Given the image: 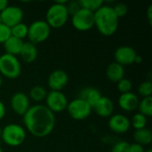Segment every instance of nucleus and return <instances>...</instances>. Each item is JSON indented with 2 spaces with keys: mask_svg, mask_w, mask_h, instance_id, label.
I'll return each instance as SVG.
<instances>
[{
  "mask_svg": "<svg viewBox=\"0 0 152 152\" xmlns=\"http://www.w3.org/2000/svg\"><path fill=\"white\" fill-rule=\"evenodd\" d=\"M130 122H131V126L134 130H139V129H142V128L147 127L148 118L138 112L133 116Z\"/></svg>",
  "mask_w": 152,
  "mask_h": 152,
  "instance_id": "obj_26",
  "label": "nucleus"
},
{
  "mask_svg": "<svg viewBox=\"0 0 152 152\" xmlns=\"http://www.w3.org/2000/svg\"><path fill=\"white\" fill-rule=\"evenodd\" d=\"M139 113L142 114L143 116L150 118L152 116V97L142 98L140 100L138 108Z\"/></svg>",
  "mask_w": 152,
  "mask_h": 152,
  "instance_id": "obj_24",
  "label": "nucleus"
},
{
  "mask_svg": "<svg viewBox=\"0 0 152 152\" xmlns=\"http://www.w3.org/2000/svg\"><path fill=\"white\" fill-rule=\"evenodd\" d=\"M68 1H55L46 11L45 21L52 28L63 27L69 20V12L66 8Z\"/></svg>",
  "mask_w": 152,
  "mask_h": 152,
  "instance_id": "obj_3",
  "label": "nucleus"
},
{
  "mask_svg": "<svg viewBox=\"0 0 152 152\" xmlns=\"http://www.w3.org/2000/svg\"><path fill=\"white\" fill-rule=\"evenodd\" d=\"M112 9L114 11V12L116 13V15L119 18L125 17L127 12H128V7L126 4L124 3H117L112 6Z\"/></svg>",
  "mask_w": 152,
  "mask_h": 152,
  "instance_id": "obj_29",
  "label": "nucleus"
},
{
  "mask_svg": "<svg viewBox=\"0 0 152 152\" xmlns=\"http://www.w3.org/2000/svg\"><path fill=\"white\" fill-rule=\"evenodd\" d=\"M1 134H2V127L0 126V139H1Z\"/></svg>",
  "mask_w": 152,
  "mask_h": 152,
  "instance_id": "obj_40",
  "label": "nucleus"
},
{
  "mask_svg": "<svg viewBox=\"0 0 152 152\" xmlns=\"http://www.w3.org/2000/svg\"><path fill=\"white\" fill-rule=\"evenodd\" d=\"M45 106L53 113L64 111L69 104L67 96L61 91H50L45 98Z\"/></svg>",
  "mask_w": 152,
  "mask_h": 152,
  "instance_id": "obj_9",
  "label": "nucleus"
},
{
  "mask_svg": "<svg viewBox=\"0 0 152 152\" xmlns=\"http://www.w3.org/2000/svg\"><path fill=\"white\" fill-rule=\"evenodd\" d=\"M27 138L25 128L18 124H8L2 128L1 139L9 147H19L24 143Z\"/></svg>",
  "mask_w": 152,
  "mask_h": 152,
  "instance_id": "obj_4",
  "label": "nucleus"
},
{
  "mask_svg": "<svg viewBox=\"0 0 152 152\" xmlns=\"http://www.w3.org/2000/svg\"><path fill=\"white\" fill-rule=\"evenodd\" d=\"M109 128L115 134H126L131 128L130 119L123 114H113L109 118Z\"/></svg>",
  "mask_w": 152,
  "mask_h": 152,
  "instance_id": "obj_12",
  "label": "nucleus"
},
{
  "mask_svg": "<svg viewBox=\"0 0 152 152\" xmlns=\"http://www.w3.org/2000/svg\"><path fill=\"white\" fill-rule=\"evenodd\" d=\"M51 29L52 28L45 20H34L28 26V37H27L28 38V42L36 45L45 42L50 37Z\"/></svg>",
  "mask_w": 152,
  "mask_h": 152,
  "instance_id": "obj_6",
  "label": "nucleus"
},
{
  "mask_svg": "<svg viewBox=\"0 0 152 152\" xmlns=\"http://www.w3.org/2000/svg\"><path fill=\"white\" fill-rule=\"evenodd\" d=\"M6 115V107L4 103L0 100V120H2Z\"/></svg>",
  "mask_w": 152,
  "mask_h": 152,
  "instance_id": "obj_34",
  "label": "nucleus"
},
{
  "mask_svg": "<svg viewBox=\"0 0 152 152\" xmlns=\"http://www.w3.org/2000/svg\"><path fill=\"white\" fill-rule=\"evenodd\" d=\"M134 140L135 143H138L143 147L150 145L152 142L151 130L147 127L139 129V130H135L134 133Z\"/></svg>",
  "mask_w": 152,
  "mask_h": 152,
  "instance_id": "obj_21",
  "label": "nucleus"
},
{
  "mask_svg": "<svg viewBox=\"0 0 152 152\" xmlns=\"http://www.w3.org/2000/svg\"><path fill=\"white\" fill-rule=\"evenodd\" d=\"M55 123V114L43 104L30 106L23 116L25 130L37 138L48 136L53 131Z\"/></svg>",
  "mask_w": 152,
  "mask_h": 152,
  "instance_id": "obj_1",
  "label": "nucleus"
},
{
  "mask_svg": "<svg viewBox=\"0 0 152 152\" xmlns=\"http://www.w3.org/2000/svg\"><path fill=\"white\" fill-rule=\"evenodd\" d=\"M66 8H67V11H68L69 16L74 15L77 12H78V11L81 9L78 1H70V2H67V4H66Z\"/></svg>",
  "mask_w": 152,
  "mask_h": 152,
  "instance_id": "obj_32",
  "label": "nucleus"
},
{
  "mask_svg": "<svg viewBox=\"0 0 152 152\" xmlns=\"http://www.w3.org/2000/svg\"><path fill=\"white\" fill-rule=\"evenodd\" d=\"M1 22L9 28H12L22 22L24 12L22 9L17 5H8L2 12H0Z\"/></svg>",
  "mask_w": 152,
  "mask_h": 152,
  "instance_id": "obj_10",
  "label": "nucleus"
},
{
  "mask_svg": "<svg viewBox=\"0 0 152 152\" xmlns=\"http://www.w3.org/2000/svg\"><path fill=\"white\" fill-rule=\"evenodd\" d=\"M129 145L126 141H119L112 146L110 152H129Z\"/></svg>",
  "mask_w": 152,
  "mask_h": 152,
  "instance_id": "obj_30",
  "label": "nucleus"
},
{
  "mask_svg": "<svg viewBox=\"0 0 152 152\" xmlns=\"http://www.w3.org/2000/svg\"><path fill=\"white\" fill-rule=\"evenodd\" d=\"M8 5L9 3L7 0H0V12H2Z\"/></svg>",
  "mask_w": 152,
  "mask_h": 152,
  "instance_id": "obj_36",
  "label": "nucleus"
},
{
  "mask_svg": "<svg viewBox=\"0 0 152 152\" xmlns=\"http://www.w3.org/2000/svg\"><path fill=\"white\" fill-rule=\"evenodd\" d=\"M139 102L140 100L138 96L135 94L130 92L126 94H121L118 98V103L122 110L126 112H132L137 110Z\"/></svg>",
  "mask_w": 152,
  "mask_h": 152,
  "instance_id": "obj_16",
  "label": "nucleus"
},
{
  "mask_svg": "<svg viewBox=\"0 0 152 152\" xmlns=\"http://www.w3.org/2000/svg\"><path fill=\"white\" fill-rule=\"evenodd\" d=\"M10 106L15 114L23 117L30 108V100L26 94L22 92H17L11 97Z\"/></svg>",
  "mask_w": 152,
  "mask_h": 152,
  "instance_id": "obj_11",
  "label": "nucleus"
},
{
  "mask_svg": "<svg viewBox=\"0 0 152 152\" xmlns=\"http://www.w3.org/2000/svg\"><path fill=\"white\" fill-rule=\"evenodd\" d=\"M142 57L141 55H138V54H137V56H136V58H135V61H134V63L140 64V63H142Z\"/></svg>",
  "mask_w": 152,
  "mask_h": 152,
  "instance_id": "obj_37",
  "label": "nucleus"
},
{
  "mask_svg": "<svg viewBox=\"0 0 152 152\" xmlns=\"http://www.w3.org/2000/svg\"><path fill=\"white\" fill-rule=\"evenodd\" d=\"M117 87L121 94L130 93L133 88V83L131 82V80L124 77L117 83Z\"/></svg>",
  "mask_w": 152,
  "mask_h": 152,
  "instance_id": "obj_28",
  "label": "nucleus"
},
{
  "mask_svg": "<svg viewBox=\"0 0 152 152\" xmlns=\"http://www.w3.org/2000/svg\"><path fill=\"white\" fill-rule=\"evenodd\" d=\"M106 77L110 81L118 83L125 77V67L117 63L116 61L111 62L106 69Z\"/></svg>",
  "mask_w": 152,
  "mask_h": 152,
  "instance_id": "obj_19",
  "label": "nucleus"
},
{
  "mask_svg": "<svg viewBox=\"0 0 152 152\" xmlns=\"http://www.w3.org/2000/svg\"><path fill=\"white\" fill-rule=\"evenodd\" d=\"M0 152H4L3 151V149L1 148V146H0Z\"/></svg>",
  "mask_w": 152,
  "mask_h": 152,
  "instance_id": "obj_41",
  "label": "nucleus"
},
{
  "mask_svg": "<svg viewBox=\"0 0 152 152\" xmlns=\"http://www.w3.org/2000/svg\"><path fill=\"white\" fill-rule=\"evenodd\" d=\"M28 26L23 22H20L11 28V34L12 37L23 40L28 37Z\"/></svg>",
  "mask_w": 152,
  "mask_h": 152,
  "instance_id": "obj_25",
  "label": "nucleus"
},
{
  "mask_svg": "<svg viewBox=\"0 0 152 152\" xmlns=\"http://www.w3.org/2000/svg\"><path fill=\"white\" fill-rule=\"evenodd\" d=\"M78 2L82 9L87 10L94 13L104 4L102 0H78Z\"/></svg>",
  "mask_w": 152,
  "mask_h": 152,
  "instance_id": "obj_23",
  "label": "nucleus"
},
{
  "mask_svg": "<svg viewBox=\"0 0 152 152\" xmlns=\"http://www.w3.org/2000/svg\"><path fill=\"white\" fill-rule=\"evenodd\" d=\"M47 91L46 89L42 86H33L28 93V98L29 100H32L35 102H37L39 104V102H43L45 100L46 95H47Z\"/></svg>",
  "mask_w": 152,
  "mask_h": 152,
  "instance_id": "obj_22",
  "label": "nucleus"
},
{
  "mask_svg": "<svg viewBox=\"0 0 152 152\" xmlns=\"http://www.w3.org/2000/svg\"><path fill=\"white\" fill-rule=\"evenodd\" d=\"M71 24L78 31H88L94 27V13L81 8L71 16Z\"/></svg>",
  "mask_w": 152,
  "mask_h": 152,
  "instance_id": "obj_8",
  "label": "nucleus"
},
{
  "mask_svg": "<svg viewBox=\"0 0 152 152\" xmlns=\"http://www.w3.org/2000/svg\"><path fill=\"white\" fill-rule=\"evenodd\" d=\"M97 116L107 118L114 114V103L112 100L107 96H102L97 103L93 107Z\"/></svg>",
  "mask_w": 152,
  "mask_h": 152,
  "instance_id": "obj_15",
  "label": "nucleus"
},
{
  "mask_svg": "<svg viewBox=\"0 0 152 152\" xmlns=\"http://www.w3.org/2000/svg\"><path fill=\"white\" fill-rule=\"evenodd\" d=\"M66 110L71 118L78 121L87 118L93 111V108L78 97L69 102Z\"/></svg>",
  "mask_w": 152,
  "mask_h": 152,
  "instance_id": "obj_7",
  "label": "nucleus"
},
{
  "mask_svg": "<svg viewBox=\"0 0 152 152\" xmlns=\"http://www.w3.org/2000/svg\"><path fill=\"white\" fill-rule=\"evenodd\" d=\"M146 13H147V20H148L149 23H150V24H151V21H152V4H150V5H149V7H148V9H147V12H146Z\"/></svg>",
  "mask_w": 152,
  "mask_h": 152,
  "instance_id": "obj_35",
  "label": "nucleus"
},
{
  "mask_svg": "<svg viewBox=\"0 0 152 152\" xmlns=\"http://www.w3.org/2000/svg\"><path fill=\"white\" fill-rule=\"evenodd\" d=\"M102 96V95L101 92L97 88L91 86L83 88L78 94V98L86 102L92 108L97 103V102L101 99Z\"/></svg>",
  "mask_w": 152,
  "mask_h": 152,
  "instance_id": "obj_17",
  "label": "nucleus"
},
{
  "mask_svg": "<svg viewBox=\"0 0 152 152\" xmlns=\"http://www.w3.org/2000/svg\"><path fill=\"white\" fill-rule=\"evenodd\" d=\"M119 24V19L114 12L111 5L103 4L94 12V26L97 30L105 37L114 35Z\"/></svg>",
  "mask_w": 152,
  "mask_h": 152,
  "instance_id": "obj_2",
  "label": "nucleus"
},
{
  "mask_svg": "<svg viewBox=\"0 0 152 152\" xmlns=\"http://www.w3.org/2000/svg\"><path fill=\"white\" fill-rule=\"evenodd\" d=\"M145 150H144V147L138 144V143H132L129 145V152H144Z\"/></svg>",
  "mask_w": 152,
  "mask_h": 152,
  "instance_id": "obj_33",
  "label": "nucleus"
},
{
  "mask_svg": "<svg viewBox=\"0 0 152 152\" xmlns=\"http://www.w3.org/2000/svg\"><path fill=\"white\" fill-rule=\"evenodd\" d=\"M2 85H3V77L0 76V87L2 86Z\"/></svg>",
  "mask_w": 152,
  "mask_h": 152,
  "instance_id": "obj_38",
  "label": "nucleus"
},
{
  "mask_svg": "<svg viewBox=\"0 0 152 152\" xmlns=\"http://www.w3.org/2000/svg\"><path fill=\"white\" fill-rule=\"evenodd\" d=\"M144 152H152V151L151 149H148V150H145V151Z\"/></svg>",
  "mask_w": 152,
  "mask_h": 152,
  "instance_id": "obj_39",
  "label": "nucleus"
},
{
  "mask_svg": "<svg viewBox=\"0 0 152 152\" xmlns=\"http://www.w3.org/2000/svg\"><path fill=\"white\" fill-rule=\"evenodd\" d=\"M21 73V64L16 56L4 53L0 55V76L16 79Z\"/></svg>",
  "mask_w": 152,
  "mask_h": 152,
  "instance_id": "obj_5",
  "label": "nucleus"
},
{
  "mask_svg": "<svg viewBox=\"0 0 152 152\" xmlns=\"http://www.w3.org/2000/svg\"><path fill=\"white\" fill-rule=\"evenodd\" d=\"M138 93L142 98L151 97L152 94V83L151 81H143L140 84L138 87Z\"/></svg>",
  "mask_w": 152,
  "mask_h": 152,
  "instance_id": "obj_27",
  "label": "nucleus"
},
{
  "mask_svg": "<svg viewBox=\"0 0 152 152\" xmlns=\"http://www.w3.org/2000/svg\"><path fill=\"white\" fill-rule=\"evenodd\" d=\"M22 61L26 63H32L34 62L38 55V51L37 45L30 43V42H24L20 53L19 54Z\"/></svg>",
  "mask_w": 152,
  "mask_h": 152,
  "instance_id": "obj_18",
  "label": "nucleus"
},
{
  "mask_svg": "<svg viewBox=\"0 0 152 152\" xmlns=\"http://www.w3.org/2000/svg\"><path fill=\"white\" fill-rule=\"evenodd\" d=\"M69 75L62 69L53 70L48 77L47 85L51 91H61L68 85Z\"/></svg>",
  "mask_w": 152,
  "mask_h": 152,
  "instance_id": "obj_14",
  "label": "nucleus"
},
{
  "mask_svg": "<svg viewBox=\"0 0 152 152\" xmlns=\"http://www.w3.org/2000/svg\"><path fill=\"white\" fill-rule=\"evenodd\" d=\"M11 36H12L11 28L1 22L0 23V45H3Z\"/></svg>",
  "mask_w": 152,
  "mask_h": 152,
  "instance_id": "obj_31",
  "label": "nucleus"
},
{
  "mask_svg": "<svg viewBox=\"0 0 152 152\" xmlns=\"http://www.w3.org/2000/svg\"><path fill=\"white\" fill-rule=\"evenodd\" d=\"M24 42L23 40H20L19 38H16L12 36H11L4 44V48L5 51V53L7 54H11L13 56H16L20 54V50L22 48Z\"/></svg>",
  "mask_w": 152,
  "mask_h": 152,
  "instance_id": "obj_20",
  "label": "nucleus"
},
{
  "mask_svg": "<svg viewBox=\"0 0 152 152\" xmlns=\"http://www.w3.org/2000/svg\"><path fill=\"white\" fill-rule=\"evenodd\" d=\"M0 23H1V16H0Z\"/></svg>",
  "mask_w": 152,
  "mask_h": 152,
  "instance_id": "obj_42",
  "label": "nucleus"
},
{
  "mask_svg": "<svg viewBox=\"0 0 152 152\" xmlns=\"http://www.w3.org/2000/svg\"><path fill=\"white\" fill-rule=\"evenodd\" d=\"M137 56L134 48L128 45H122L116 49L114 53L115 61L123 67L132 65L134 63L135 58Z\"/></svg>",
  "mask_w": 152,
  "mask_h": 152,
  "instance_id": "obj_13",
  "label": "nucleus"
}]
</instances>
